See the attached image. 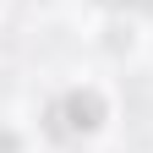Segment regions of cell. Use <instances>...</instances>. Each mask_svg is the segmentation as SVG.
<instances>
[{
	"mask_svg": "<svg viewBox=\"0 0 153 153\" xmlns=\"http://www.w3.org/2000/svg\"><path fill=\"white\" fill-rule=\"evenodd\" d=\"M99 120H104V99H99L93 88H71V93H60V99L49 104V115H44L49 137H60V142H82L88 131H99Z\"/></svg>",
	"mask_w": 153,
	"mask_h": 153,
	"instance_id": "6da1fadb",
	"label": "cell"
},
{
	"mask_svg": "<svg viewBox=\"0 0 153 153\" xmlns=\"http://www.w3.org/2000/svg\"><path fill=\"white\" fill-rule=\"evenodd\" d=\"M99 6H109V11H153V0H99Z\"/></svg>",
	"mask_w": 153,
	"mask_h": 153,
	"instance_id": "7a4b0ae2",
	"label": "cell"
}]
</instances>
